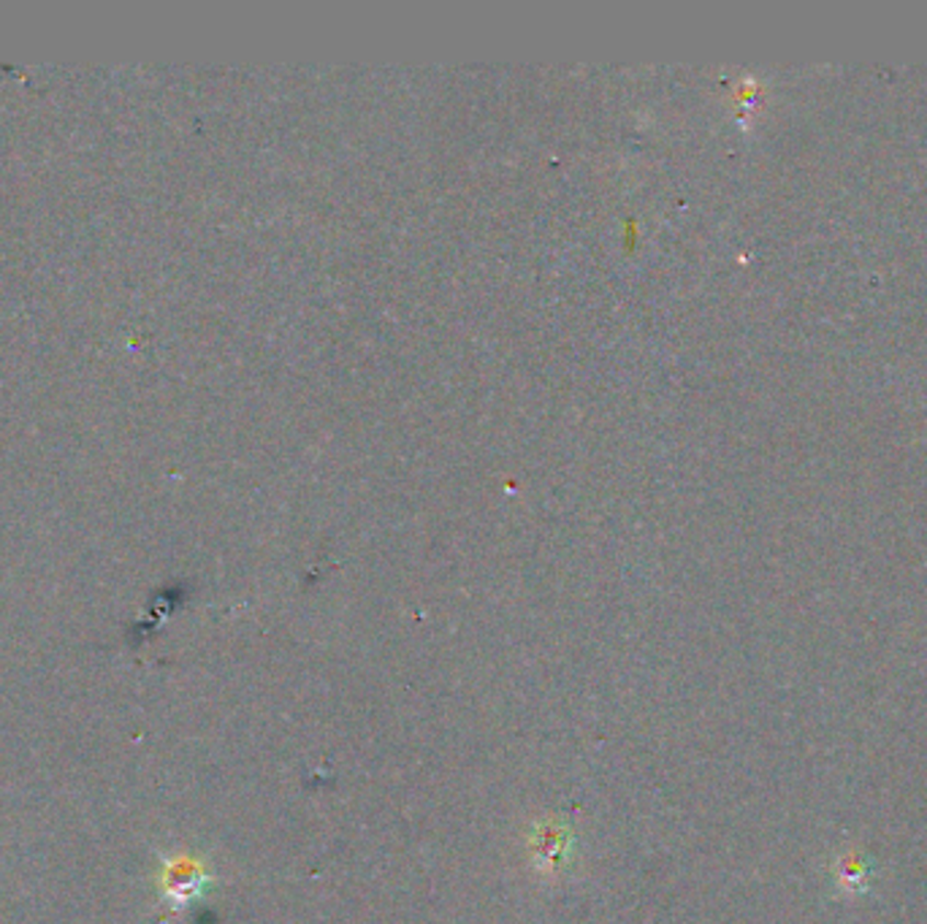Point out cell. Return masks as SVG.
<instances>
[{"label": "cell", "instance_id": "obj_2", "mask_svg": "<svg viewBox=\"0 0 927 924\" xmlns=\"http://www.w3.org/2000/svg\"><path fill=\"white\" fill-rule=\"evenodd\" d=\"M570 832L564 828H559V824L548 822L542 824V830H537L535 835V854L540 863H546L548 868H553L557 863H562L564 854H566V841H570Z\"/></svg>", "mask_w": 927, "mask_h": 924}, {"label": "cell", "instance_id": "obj_1", "mask_svg": "<svg viewBox=\"0 0 927 924\" xmlns=\"http://www.w3.org/2000/svg\"><path fill=\"white\" fill-rule=\"evenodd\" d=\"M158 883L163 898L171 903V909L182 911L191 903H196L209 889L211 876L191 854H171V857H163V870H160Z\"/></svg>", "mask_w": 927, "mask_h": 924}]
</instances>
